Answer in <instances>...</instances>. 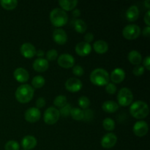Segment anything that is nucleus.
Here are the masks:
<instances>
[{"label":"nucleus","instance_id":"f257e3e1","mask_svg":"<svg viewBox=\"0 0 150 150\" xmlns=\"http://www.w3.org/2000/svg\"><path fill=\"white\" fill-rule=\"evenodd\" d=\"M33 87L29 84H21L16 91V98L21 103H27L30 102L34 97Z\"/></svg>","mask_w":150,"mask_h":150},{"label":"nucleus","instance_id":"f03ea898","mask_svg":"<svg viewBox=\"0 0 150 150\" xmlns=\"http://www.w3.org/2000/svg\"><path fill=\"white\" fill-rule=\"evenodd\" d=\"M91 82L96 86H105L109 83V73L103 68H96L91 73L89 76Z\"/></svg>","mask_w":150,"mask_h":150},{"label":"nucleus","instance_id":"7ed1b4c3","mask_svg":"<svg viewBox=\"0 0 150 150\" xmlns=\"http://www.w3.org/2000/svg\"><path fill=\"white\" fill-rule=\"evenodd\" d=\"M130 113L134 118L142 120L149 115V107L144 101H136L130 105Z\"/></svg>","mask_w":150,"mask_h":150},{"label":"nucleus","instance_id":"20e7f679","mask_svg":"<svg viewBox=\"0 0 150 150\" xmlns=\"http://www.w3.org/2000/svg\"><path fill=\"white\" fill-rule=\"evenodd\" d=\"M50 21L56 27H62L67 23L68 16L61 8H54L50 13Z\"/></svg>","mask_w":150,"mask_h":150},{"label":"nucleus","instance_id":"39448f33","mask_svg":"<svg viewBox=\"0 0 150 150\" xmlns=\"http://www.w3.org/2000/svg\"><path fill=\"white\" fill-rule=\"evenodd\" d=\"M117 100L118 105L121 106L126 107L131 105L133 100V92L127 87L122 88L117 95Z\"/></svg>","mask_w":150,"mask_h":150},{"label":"nucleus","instance_id":"423d86ee","mask_svg":"<svg viewBox=\"0 0 150 150\" xmlns=\"http://www.w3.org/2000/svg\"><path fill=\"white\" fill-rule=\"evenodd\" d=\"M142 31L141 28L136 24H128L122 30V35L125 39L132 40L140 36Z\"/></svg>","mask_w":150,"mask_h":150},{"label":"nucleus","instance_id":"0eeeda50","mask_svg":"<svg viewBox=\"0 0 150 150\" xmlns=\"http://www.w3.org/2000/svg\"><path fill=\"white\" fill-rule=\"evenodd\" d=\"M59 111L55 107H49L44 113L43 120L47 125H54L59 120Z\"/></svg>","mask_w":150,"mask_h":150},{"label":"nucleus","instance_id":"6e6552de","mask_svg":"<svg viewBox=\"0 0 150 150\" xmlns=\"http://www.w3.org/2000/svg\"><path fill=\"white\" fill-rule=\"evenodd\" d=\"M57 63L60 67L63 68H70L75 64V59L72 55L69 54H62L58 57Z\"/></svg>","mask_w":150,"mask_h":150},{"label":"nucleus","instance_id":"1a4fd4ad","mask_svg":"<svg viewBox=\"0 0 150 150\" xmlns=\"http://www.w3.org/2000/svg\"><path fill=\"white\" fill-rule=\"evenodd\" d=\"M83 84L80 79L77 78H70L65 82V88L70 92H78L81 89Z\"/></svg>","mask_w":150,"mask_h":150},{"label":"nucleus","instance_id":"9d476101","mask_svg":"<svg viewBox=\"0 0 150 150\" xmlns=\"http://www.w3.org/2000/svg\"><path fill=\"white\" fill-rule=\"evenodd\" d=\"M24 117L26 121L29 122H37L38 121H39L41 117L40 111L38 108H35V107L29 108L25 112Z\"/></svg>","mask_w":150,"mask_h":150},{"label":"nucleus","instance_id":"9b49d317","mask_svg":"<svg viewBox=\"0 0 150 150\" xmlns=\"http://www.w3.org/2000/svg\"><path fill=\"white\" fill-rule=\"evenodd\" d=\"M117 142V136L113 133H108L103 136L101 139V146L105 149H111L115 146Z\"/></svg>","mask_w":150,"mask_h":150},{"label":"nucleus","instance_id":"f8f14e48","mask_svg":"<svg viewBox=\"0 0 150 150\" xmlns=\"http://www.w3.org/2000/svg\"><path fill=\"white\" fill-rule=\"evenodd\" d=\"M148 130H149L148 124L145 121H142V120L136 122L133 127V133L136 136H139V137H143L146 136V133H148Z\"/></svg>","mask_w":150,"mask_h":150},{"label":"nucleus","instance_id":"ddd939ff","mask_svg":"<svg viewBox=\"0 0 150 150\" xmlns=\"http://www.w3.org/2000/svg\"><path fill=\"white\" fill-rule=\"evenodd\" d=\"M21 54L23 57L27 59H31L35 57L36 54V48L35 45L29 42H25L21 46Z\"/></svg>","mask_w":150,"mask_h":150},{"label":"nucleus","instance_id":"4468645a","mask_svg":"<svg viewBox=\"0 0 150 150\" xmlns=\"http://www.w3.org/2000/svg\"><path fill=\"white\" fill-rule=\"evenodd\" d=\"M53 39L59 45H64L67 40V33L62 29L57 28L53 32Z\"/></svg>","mask_w":150,"mask_h":150},{"label":"nucleus","instance_id":"2eb2a0df","mask_svg":"<svg viewBox=\"0 0 150 150\" xmlns=\"http://www.w3.org/2000/svg\"><path fill=\"white\" fill-rule=\"evenodd\" d=\"M76 52L78 55L81 57H86L88 56L92 51V45L90 43L86 42H80L76 45Z\"/></svg>","mask_w":150,"mask_h":150},{"label":"nucleus","instance_id":"dca6fc26","mask_svg":"<svg viewBox=\"0 0 150 150\" xmlns=\"http://www.w3.org/2000/svg\"><path fill=\"white\" fill-rule=\"evenodd\" d=\"M13 76L15 79L19 83H25L29 79V74L26 69L23 67H18L16 69L13 73Z\"/></svg>","mask_w":150,"mask_h":150},{"label":"nucleus","instance_id":"f3484780","mask_svg":"<svg viewBox=\"0 0 150 150\" xmlns=\"http://www.w3.org/2000/svg\"><path fill=\"white\" fill-rule=\"evenodd\" d=\"M34 70L39 73L46 71L49 67L48 61L46 59L44 58H38L35 60L33 64H32Z\"/></svg>","mask_w":150,"mask_h":150},{"label":"nucleus","instance_id":"a211bd4d","mask_svg":"<svg viewBox=\"0 0 150 150\" xmlns=\"http://www.w3.org/2000/svg\"><path fill=\"white\" fill-rule=\"evenodd\" d=\"M125 78V72L122 68H116L111 72L110 79L113 83H120L124 81Z\"/></svg>","mask_w":150,"mask_h":150},{"label":"nucleus","instance_id":"6ab92c4d","mask_svg":"<svg viewBox=\"0 0 150 150\" xmlns=\"http://www.w3.org/2000/svg\"><path fill=\"white\" fill-rule=\"evenodd\" d=\"M37 139L32 136H26L21 140V146L24 150H31L37 146Z\"/></svg>","mask_w":150,"mask_h":150},{"label":"nucleus","instance_id":"aec40b11","mask_svg":"<svg viewBox=\"0 0 150 150\" xmlns=\"http://www.w3.org/2000/svg\"><path fill=\"white\" fill-rule=\"evenodd\" d=\"M120 105H118L117 103L113 100H106L103 103L102 108L104 111L109 114L115 113L116 111H118Z\"/></svg>","mask_w":150,"mask_h":150},{"label":"nucleus","instance_id":"412c9836","mask_svg":"<svg viewBox=\"0 0 150 150\" xmlns=\"http://www.w3.org/2000/svg\"><path fill=\"white\" fill-rule=\"evenodd\" d=\"M93 48L95 51V52L99 54H103L108 51V45L105 41L99 40L94 42Z\"/></svg>","mask_w":150,"mask_h":150},{"label":"nucleus","instance_id":"4be33fe9","mask_svg":"<svg viewBox=\"0 0 150 150\" xmlns=\"http://www.w3.org/2000/svg\"><path fill=\"white\" fill-rule=\"evenodd\" d=\"M139 16V10L136 5H132L129 7L126 12V18L129 21H135Z\"/></svg>","mask_w":150,"mask_h":150},{"label":"nucleus","instance_id":"5701e85b","mask_svg":"<svg viewBox=\"0 0 150 150\" xmlns=\"http://www.w3.org/2000/svg\"><path fill=\"white\" fill-rule=\"evenodd\" d=\"M127 59L131 64H135L136 66L139 65L142 61V54L136 50H133L129 52L128 55H127Z\"/></svg>","mask_w":150,"mask_h":150},{"label":"nucleus","instance_id":"b1692460","mask_svg":"<svg viewBox=\"0 0 150 150\" xmlns=\"http://www.w3.org/2000/svg\"><path fill=\"white\" fill-rule=\"evenodd\" d=\"M59 4L63 10L65 12L70 11L76 7L78 1L77 0H60L59 1Z\"/></svg>","mask_w":150,"mask_h":150},{"label":"nucleus","instance_id":"393cba45","mask_svg":"<svg viewBox=\"0 0 150 150\" xmlns=\"http://www.w3.org/2000/svg\"><path fill=\"white\" fill-rule=\"evenodd\" d=\"M70 115L73 120L76 121H80L83 120L84 117V111L79 108H72L70 110Z\"/></svg>","mask_w":150,"mask_h":150},{"label":"nucleus","instance_id":"a878e982","mask_svg":"<svg viewBox=\"0 0 150 150\" xmlns=\"http://www.w3.org/2000/svg\"><path fill=\"white\" fill-rule=\"evenodd\" d=\"M86 23L81 19H76L74 22V29L79 33H84L86 30Z\"/></svg>","mask_w":150,"mask_h":150},{"label":"nucleus","instance_id":"bb28decb","mask_svg":"<svg viewBox=\"0 0 150 150\" xmlns=\"http://www.w3.org/2000/svg\"><path fill=\"white\" fill-rule=\"evenodd\" d=\"M1 6L5 10H11L18 6V1L16 0H1L0 1Z\"/></svg>","mask_w":150,"mask_h":150},{"label":"nucleus","instance_id":"cd10ccee","mask_svg":"<svg viewBox=\"0 0 150 150\" xmlns=\"http://www.w3.org/2000/svg\"><path fill=\"white\" fill-rule=\"evenodd\" d=\"M45 79L42 76H36L32 79V85L34 88L40 89L45 85Z\"/></svg>","mask_w":150,"mask_h":150},{"label":"nucleus","instance_id":"c85d7f7f","mask_svg":"<svg viewBox=\"0 0 150 150\" xmlns=\"http://www.w3.org/2000/svg\"><path fill=\"white\" fill-rule=\"evenodd\" d=\"M67 103V100L64 95H59L55 98L54 100V104L57 108H62Z\"/></svg>","mask_w":150,"mask_h":150},{"label":"nucleus","instance_id":"c756f323","mask_svg":"<svg viewBox=\"0 0 150 150\" xmlns=\"http://www.w3.org/2000/svg\"><path fill=\"white\" fill-rule=\"evenodd\" d=\"M103 126L104 129L108 131H112L115 128V122L111 118H105L103 121Z\"/></svg>","mask_w":150,"mask_h":150},{"label":"nucleus","instance_id":"7c9ffc66","mask_svg":"<svg viewBox=\"0 0 150 150\" xmlns=\"http://www.w3.org/2000/svg\"><path fill=\"white\" fill-rule=\"evenodd\" d=\"M79 105L83 109H87L90 105V100L86 96H81L79 98Z\"/></svg>","mask_w":150,"mask_h":150},{"label":"nucleus","instance_id":"2f4dec72","mask_svg":"<svg viewBox=\"0 0 150 150\" xmlns=\"http://www.w3.org/2000/svg\"><path fill=\"white\" fill-rule=\"evenodd\" d=\"M20 145L16 141H9L4 145V149L5 150H19Z\"/></svg>","mask_w":150,"mask_h":150},{"label":"nucleus","instance_id":"473e14b6","mask_svg":"<svg viewBox=\"0 0 150 150\" xmlns=\"http://www.w3.org/2000/svg\"><path fill=\"white\" fill-rule=\"evenodd\" d=\"M71 108H72L71 105H70V103H68V104L67 103L64 107H62V108H60V110H59V111L60 116L62 115V117H67V116L70 115V110H71Z\"/></svg>","mask_w":150,"mask_h":150},{"label":"nucleus","instance_id":"72a5a7b5","mask_svg":"<svg viewBox=\"0 0 150 150\" xmlns=\"http://www.w3.org/2000/svg\"><path fill=\"white\" fill-rule=\"evenodd\" d=\"M58 57V52L55 49H51L47 51L46 53V59L48 61H54Z\"/></svg>","mask_w":150,"mask_h":150},{"label":"nucleus","instance_id":"f704fd0d","mask_svg":"<svg viewBox=\"0 0 150 150\" xmlns=\"http://www.w3.org/2000/svg\"><path fill=\"white\" fill-rule=\"evenodd\" d=\"M73 73L76 76H81L84 73V70L81 66L76 64L73 67Z\"/></svg>","mask_w":150,"mask_h":150},{"label":"nucleus","instance_id":"c9c22d12","mask_svg":"<svg viewBox=\"0 0 150 150\" xmlns=\"http://www.w3.org/2000/svg\"><path fill=\"white\" fill-rule=\"evenodd\" d=\"M144 70L145 68L143 67V65H136V67L133 68V73L136 76H141L144 73Z\"/></svg>","mask_w":150,"mask_h":150},{"label":"nucleus","instance_id":"e433bc0d","mask_svg":"<svg viewBox=\"0 0 150 150\" xmlns=\"http://www.w3.org/2000/svg\"><path fill=\"white\" fill-rule=\"evenodd\" d=\"M105 91L108 94L110 95H114L115 92H117V86L114 83H108V84L105 85Z\"/></svg>","mask_w":150,"mask_h":150},{"label":"nucleus","instance_id":"4c0bfd02","mask_svg":"<svg viewBox=\"0 0 150 150\" xmlns=\"http://www.w3.org/2000/svg\"><path fill=\"white\" fill-rule=\"evenodd\" d=\"M84 111V117H83V120L85 122H90L92 120L94 117V113L93 111L90 109H87Z\"/></svg>","mask_w":150,"mask_h":150},{"label":"nucleus","instance_id":"58836bf2","mask_svg":"<svg viewBox=\"0 0 150 150\" xmlns=\"http://www.w3.org/2000/svg\"><path fill=\"white\" fill-rule=\"evenodd\" d=\"M45 100L43 98H39L37 99L36 100V105L37 108L39 109V108H42V107L45 106Z\"/></svg>","mask_w":150,"mask_h":150},{"label":"nucleus","instance_id":"ea45409f","mask_svg":"<svg viewBox=\"0 0 150 150\" xmlns=\"http://www.w3.org/2000/svg\"><path fill=\"white\" fill-rule=\"evenodd\" d=\"M94 40V35L92 33H86V35H84V42H87V43H89L92 41H93Z\"/></svg>","mask_w":150,"mask_h":150},{"label":"nucleus","instance_id":"a19ab883","mask_svg":"<svg viewBox=\"0 0 150 150\" xmlns=\"http://www.w3.org/2000/svg\"><path fill=\"white\" fill-rule=\"evenodd\" d=\"M143 64H144L143 67H144V68H146L147 70H150V57L149 56H147V57L144 59V62H143Z\"/></svg>","mask_w":150,"mask_h":150},{"label":"nucleus","instance_id":"79ce46f5","mask_svg":"<svg viewBox=\"0 0 150 150\" xmlns=\"http://www.w3.org/2000/svg\"><path fill=\"white\" fill-rule=\"evenodd\" d=\"M144 20L145 23L147 25V26H150V11L149 10H148V11L146 12V14H145Z\"/></svg>","mask_w":150,"mask_h":150},{"label":"nucleus","instance_id":"37998d69","mask_svg":"<svg viewBox=\"0 0 150 150\" xmlns=\"http://www.w3.org/2000/svg\"><path fill=\"white\" fill-rule=\"evenodd\" d=\"M142 35L144 37H149L150 26H146L145 28H144L143 31H142Z\"/></svg>","mask_w":150,"mask_h":150},{"label":"nucleus","instance_id":"c03bdc74","mask_svg":"<svg viewBox=\"0 0 150 150\" xmlns=\"http://www.w3.org/2000/svg\"><path fill=\"white\" fill-rule=\"evenodd\" d=\"M35 55H37L38 57V58H42V57H43L44 55H45V52H44L42 50H38V51H36V54Z\"/></svg>","mask_w":150,"mask_h":150},{"label":"nucleus","instance_id":"a18cd8bd","mask_svg":"<svg viewBox=\"0 0 150 150\" xmlns=\"http://www.w3.org/2000/svg\"><path fill=\"white\" fill-rule=\"evenodd\" d=\"M72 13H73V16H74V17L77 18L81 15V11L79 10H78V9H76V10H73Z\"/></svg>","mask_w":150,"mask_h":150},{"label":"nucleus","instance_id":"49530a36","mask_svg":"<svg viewBox=\"0 0 150 150\" xmlns=\"http://www.w3.org/2000/svg\"><path fill=\"white\" fill-rule=\"evenodd\" d=\"M144 5L146 6V8L149 9L150 8V1L149 0H146V1H144Z\"/></svg>","mask_w":150,"mask_h":150},{"label":"nucleus","instance_id":"de8ad7c7","mask_svg":"<svg viewBox=\"0 0 150 150\" xmlns=\"http://www.w3.org/2000/svg\"><path fill=\"white\" fill-rule=\"evenodd\" d=\"M23 150H24V149H23Z\"/></svg>","mask_w":150,"mask_h":150}]
</instances>
